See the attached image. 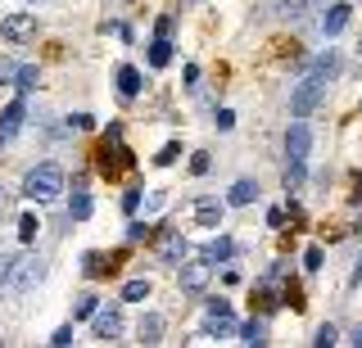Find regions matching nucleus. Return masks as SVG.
Returning a JSON list of instances; mask_svg holds the SVG:
<instances>
[{
    "label": "nucleus",
    "instance_id": "nucleus-1",
    "mask_svg": "<svg viewBox=\"0 0 362 348\" xmlns=\"http://www.w3.org/2000/svg\"><path fill=\"white\" fill-rule=\"evenodd\" d=\"M335 68H340V59H335V55H331V50L312 59L308 77H303V82H299V86H294V91H290V113H294V118H308V113H312V109H317V104H321V95H326V82H331V77H335Z\"/></svg>",
    "mask_w": 362,
    "mask_h": 348
},
{
    "label": "nucleus",
    "instance_id": "nucleus-2",
    "mask_svg": "<svg viewBox=\"0 0 362 348\" xmlns=\"http://www.w3.org/2000/svg\"><path fill=\"white\" fill-rule=\"evenodd\" d=\"M23 195L32 204H50V199L64 195V168L59 163H36L32 172L23 177Z\"/></svg>",
    "mask_w": 362,
    "mask_h": 348
},
{
    "label": "nucleus",
    "instance_id": "nucleus-3",
    "mask_svg": "<svg viewBox=\"0 0 362 348\" xmlns=\"http://www.w3.org/2000/svg\"><path fill=\"white\" fill-rule=\"evenodd\" d=\"M308 150H312L308 122H290V131H285V159H290L294 168H308Z\"/></svg>",
    "mask_w": 362,
    "mask_h": 348
},
{
    "label": "nucleus",
    "instance_id": "nucleus-4",
    "mask_svg": "<svg viewBox=\"0 0 362 348\" xmlns=\"http://www.w3.org/2000/svg\"><path fill=\"white\" fill-rule=\"evenodd\" d=\"M0 36H9V41H32V36H36V14H9V18H0Z\"/></svg>",
    "mask_w": 362,
    "mask_h": 348
},
{
    "label": "nucleus",
    "instance_id": "nucleus-5",
    "mask_svg": "<svg viewBox=\"0 0 362 348\" xmlns=\"http://www.w3.org/2000/svg\"><path fill=\"white\" fill-rule=\"evenodd\" d=\"M204 326L213 335H231L236 331V317H231V303H222V298H213V303L204 307Z\"/></svg>",
    "mask_w": 362,
    "mask_h": 348
},
{
    "label": "nucleus",
    "instance_id": "nucleus-6",
    "mask_svg": "<svg viewBox=\"0 0 362 348\" xmlns=\"http://www.w3.org/2000/svg\"><path fill=\"white\" fill-rule=\"evenodd\" d=\"M23 113H27L23 95H18V100H9V104H5V113H0V145H9V140L18 136V127H23Z\"/></svg>",
    "mask_w": 362,
    "mask_h": 348
},
{
    "label": "nucleus",
    "instance_id": "nucleus-7",
    "mask_svg": "<svg viewBox=\"0 0 362 348\" xmlns=\"http://www.w3.org/2000/svg\"><path fill=\"white\" fill-rule=\"evenodd\" d=\"M208 276H213V267L199 258V263H186V267H177V280H181V289H190V294H199V289L208 285Z\"/></svg>",
    "mask_w": 362,
    "mask_h": 348
},
{
    "label": "nucleus",
    "instance_id": "nucleus-8",
    "mask_svg": "<svg viewBox=\"0 0 362 348\" xmlns=\"http://www.w3.org/2000/svg\"><path fill=\"white\" fill-rule=\"evenodd\" d=\"M95 335H100V340H118L122 335V312L118 307H95Z\"/></svg>",
    "mask_w": 362,
    "mask_h": 348
},
{
    "label": "nucleus",
    "instance_id": "nucleus-9",
    "mask_svg": "<svg viewBox=\"0 0 362 348\" xmlns=\"http://www.w3.org/2000/svg\"><path fill=\"white\" fill-rule=\"evenodd\" d=\"M349 14H354L349 5H331L326 14H321V32H326V36H340V32L349 27Z\"/></svg>",
    "mask_w": 362,
    "mask_h": 348
},
{
    "label": "nucleus",
    "instance_id": "nucleus-10",
    "mask_svg": "<svg viewBox=\"0 0 362 348\" xmlns=\"http://www.w3.org/2000/svg\"><path fill=\"white\" fill-rule=\"evenodd\" d=\"M222 204H217V199H195V222L199 226H222Z\"/></svg>",
    "mask_w": 362,
    "mask_h": 348
},
{
    "label": "nucleus",
    "instance_id": "nucleus-11",
    "mask_svg": "<svg viewBox=\"0 0 362 348\" xmlns=\"http://www.w3.org/2000/svg\"><path fill=\"white\" fill-rule=\"evenodd\" d=\"M199 258H204V263H208V267H213V263H226V258H231V240H226V235H217V240H208V245H204V249H199Z\"/></svg>",
    "mask_w": 362,
    "mask_h": 348
},
{
    "label": "nucleus",
    "instance_id": "nucleus-12",
    "mask_svg": "<svg viewBox=\"0 0 362 348\" xmlns=\"http://www.w3.org/2000/svg\"><path fill=\"white\" fill-rule=\"evenodd\" d=\"M36 280H41V258H23V263H18V272H14V285L27 289V285H36Z\"/></svg>",
    "mask_w": 362,
    "mask_h": 348
},
{
    "label": "nucleus",
    "instance_id": "nucleus-13",
    "mask_svg": "<svg viewBox=\"0 0 362 348\" xmlns=\"http://www.w3.org/2000/svg\"><path fill=\"white\" fill-rule=\"evenodd\" d=\"M254 199H259V186H254V181H236L231 195H226V204H231V208H245V204H254Z\"/></svg>",
    "mask_w": 362,
    "mask_h": 348
},
{
    "label": "nucleus",
    "instance_id": "nucleus-14",
    "mask_svg": "<svg viewBox=\"0 0 362 348\" xmlns=\"http://www.w3.org/2000/svg\"><path fill=\"white\" fill-rule=\"evenodd\" d=\"M159 254H164V263H181V258H186V240H181V231L159 240Z\"/></svg>",
    "mask_w": 362,
    "mask_h": 348
},
{
    "label": "nucleus",
    "instance_id": "nucleus-15",
    "mask_svg": "<svg viewBox=\"0 0 362 348\" xmlns=\"http://www.w3.org/2000/svg\"><path fill=\"white\" fill-rule=\"evenodd\" d=\"M118 91L127 95V100H131V95H140V68L122 64V68H118Z\"/></svg>",
    "mask_w": 362,
    "mask_h": 348
},
{
    "label": "nucleus",
    "instance_id": "nucleus-16",
    "mask_svg": "<svg viewBox=\"0 0 362 348\" xmlns=\"http://www.w3.org/2000/svg\"><path fill=\"white\" fill-rule=\"evenodd\" d=\"M164 340V317H140V344H159Z\"/></svg>",
    "mask_w": 362,
    "mask_h": 348
},
{
    "label": "nucleus",
    "instance_id": "nucleus-17",
    "mask_svg": "<svg viewBox=\"0 0 362 348\" xmlns=\"http://www.w3.org/2000/svg\"><path fill=\"white\" fill-rule=\"evenodd\" d=\"M68 212H73V222H87V217H91V195H87V186H78V190H73Z\"/></svg>",
    "mask_w": 362,
    "mask_h": 348
},
{
    "label": "nucleus",
    "instance_id": "nucleus-18",
    "mask_svg": "<svg viewBox=\"0 0 362 348\" xmlns=\"http://www.w3.org/2000/svg\"><path fill=\"white\" fill-rule=\"evenodd\" d=\"M240 344L263 348V344H268V326H263V321H245V326H240Z\"/></svg>",
    "mask_w": 362,
    "mask_h": 348
},
{
    "label": "nucleus",
    "instance_id": "nucleus-19",
    "mask_svg": "<svg viewBox=\"0 0 362 348\" xmlns=\"http://www.w3.org/2000/svg\"><path fill=\"white\" fill-rule=\"evenodd\" d=\"M150 64H154V68H168V64H173V41L159 36V41L150 45Z\"/></svg>",
    "mask_w": 362,
    "mask_h": 348
},
{
    "label": "nucleus",
    "instance_id": "nucleus-20",
    "mask_svg": "<svg viewBox=\"0 0 362 348\" xmlns=\"http://www.w3.org/2000/svg\"><path fill=\"white\" fill-rule=\"evenodd\" d=\"M140 298H150V280H127L122 285V303H140Z\"/></svg>",
    "mask_w": 362,
    "mask_h": 348
},
{
    "label": "nucleus",
    "instance_id": "nucleus-21",
    "mask_svg": "<svg viewBox=\"0 0 362 348\" xmlns=\"http://www.w3.org/2000/svg\"><path fill=\"white\" fill-rule=\"evenodd\" d=\"M14 86H18V91H32V86H36V64H23V68H14Z\"/></svg>",
    "mask_w": 362,
    "mask_h": 348
},
{
    "label": "nucleus",
    "instance_id": "nucleus-22",
    "mask_svg": "<svg viewBox=\"0 0 362 348\" xmlns=\"http://www.w3.org/2000/svg\"><path fill=\"white\" fill-rule=\"evenodd\" d=\"M285 190H290V195H299V190H303V168L285 163Z\"/></svg>",
    "mask_w": 362,
    "mask_h": 348
},
{
    "label": "nucleus",
    "instance_id": "nucleus-23",
    "mask_svg": "<svg viewBox=\"0 0 362 348\" xmlns=\"http://www.w3.org/2000/svg\"><path fill=\"white\" fill-rule=\"evenodd\" d=\"M177 154H181V145H177V140H168L164 150L154 154V163H159V168H168V163H177Z\"/></svg>",
    "mask_w": 362,
    "mask_h": 348
},
{
    "label": "nucleus",
    "instance_id": "nucleus-24",
    "mask_svg": "<svg viewBox=\"0 0 362 348\" xmlns=\"http://www.w3.org/2000/svg\"><path fill=\"white\" fill-rule=\"evenodd\" d=\"M36 231H41V222H36L32 212H27V217L18 222V235H23V240H36Z\"/></svg>",
    "mask_w": 362,
    "mask_h": 348
},
{
    "label": "nucleus",
    "instance_id": "nucleus-25",
    "mask_svg": "<svg viewBox=\"0 0 362 348\" xmlns=\"http://www.w3.org/2000/svg\"><path fill=\"white\" fill-rule=\"evenodd\" d=\"M14 267H18L14 254H0V285H5V280H14Z\"/></svg>",
    "mask_w": 362,
    "mask_h": 348
},
{
    "label": "nucleus",
    "instance_id": "nucleus-26",
    "mask_svg": "<svg viewBox=\"0 0 362 348\" xmlns=\"http://www.w3.org/2000/svg\"><path fill=\"white\" fill-rule=\"evenodd\" d=\"M82 263H87V276H104V272H109L100 254H87V258H82Z\"/></svg>",
    "mask_w": 362,
    "mask_h": 348
},
{
    "label": "nucleus",
    "instance_id": "nucleus-27",
    "mask_svg": "<svg viewBox=\"0 0 362 348\" xmlns=\"http://www.w3.org/2000/svg\"><path fill=\"white\" fill-rule=\"evenodd\" d=\"M95 307H100V298H82V303H78V321H91Z\"/></svg>",
    "mask_w": 362,
    "mask_h": 348
},
{
    "label": "nucleus",
    "instance_id": "nucleus-28",
    "mask_svg": "<svg viewBox=\"0 0 362 348\" xmlns=\"http://www.w3.org/2000/svg\"><path fill=\"white\" fill-rule=\"evenodd\" d=\"M173 32H177V18L164 14V18H159V36H164V41H173Z\"/></svg>",
    "mask_w": 362,
    "mask_h": 348
},
{
    "label": "nucleus",
    "instance_id": "nucleus-29",
    "mask_svg": "<svg viewBox=\"0 0 362 348\" xmlns=\"http://www.w3.org/2000/svg\"><path fill=\"white\" fill-rule=\"evenodd\" d=\"M312 344H317V348H331V344H335V326H321V331H317V340H312Z\"/></svg>",
    "mask_w": 362,
    "mask_h": 348
},
{
    "label": "nucleus",
    "instance_id": "nucleus-30",
    "mask_svg": "<svg viewBox=\"0 0 362 348\" xmlns=\"http://www.w3.org/2000/svg\"><path fill=\"white\" fill-rule=\"evenodd\" d=\"M55 348H68L73 344V326H59V331H55V340H50Z\"/></svg>",
    "mask_w": 362,
    "mask_h": 348
},
{
    "label": "nucleus",
    "instance_id": "nucleus-31",
    "mask_svg": "<svg viewBox=\"0 0 362 348\" xmlns=\"http://www.w3.org/2000/svg\"><path fill=\"white\" fill-rule=\"evenodd\" d=\"M236 127V113L231 109H217V131H231Z\"/></svg>",
    "mask_w": 362,
    "mask_h": 348
},
{
    "label": "nucleus",
    "instance_id": "nucleus-32",
    "mask_svg": "<svg viewBox=\"0 0 362 348\" xmlns=\"http://www.w3.org/2000/svg\"><path fill=\"white\" fill-rule=\"evenodd\" d=\"M303 267H308V272H317V267H321V249H317V245L303 254Z\"/></svg>",
    "mask_w": 362,
    "mask_h": 348
},
{
    "label": "nucleus",
    "instance_id": "nucleus-33",
    "mask_svg": "<svg viewBox=\"0 0 362 348\" xmlns=\"http://www.w3.org/2000/svg\"><path fill=\"white\" fill-rule=\"evenodd\" d=\"M190 172H195V177H204V172H208V154H195V159H190Z\"/></svg>",
    "mask_w": 362,
    "mask_h": 348
},
{
    "label": "nucleus",
    "instance_id": "nucleus-34",
    "mask_svg": "<svg viewBox=\"0 0 362 348\" xmlns=\"http://www.w3.org/2000/svg\"><path fill=\"white\" fill-rule=\"evenodd\" d=\"M145 235H150L145 222H131V226H127V240H145Z\"/></svg>",
    "mask_w": 362,
    "mask_h": 348
},
{
    "label": "nucleus",
    "instance_id": "nucleus-35",
    "mask_svg": "<svg viewBox=\"0 0 362 348\" xmlns=\"http://www.w3.org/2000/svg\"><path fill=\"white\" fill-rule=\"evenodd\" d=\"M122 208L136 212V208H140V190H127V195H122Z\"/></svg>",
    "mask_w": 362,
    "mask_h": 348
},
{
    "label": "nucleus",
    "instance_id": "nucleus-36",
    "mask_svg": "<svg viewBox=\"0 0 362 348\" xmlns=\"http://www.w3.org/2000/svg\"><path fill=\"white\" fill-rule=\"evenodd\" d=\"M73 127H78V131H91L95 118H91V113H78V118H73Z\"/></svg>",
    "mask_w": 362,
    "mask_h": 348
},
{
    "label": "nucleus",
    "instance_id": "nucleus-37",
    "mask_svg": "<svg viewBox=\"0 0 362 348\" xmlns=\"http://www.w3.org/2000/svg\"><path fill=\"white\" fill-rule=\"evenodd\" d=\"M268 226H285V208H272L268 212Z\"/></svg>",
    "mask_w": 362,
    "mask_h": 348
},
{
    "label": "nucleus",
    "instance_id": "nucleus-38",
    "mask_svg": "<svg viewBox=\"0 0 362 348\" xmlns=\"http://www.w3.org/2000/svg\"><path fill=\"white\" fill-rule=\"evenodd\" d=\"M354 199H362V177H358V186H354Z\"/></svg>",
    "mask_w": 362,
    "mask_h": 348
},
{
    "label": "nucleus",
    "instance_id": "nucleus-39",
    "mask_svg": "<svg viewBox=\"0 0 362 348\" xmlns=\"http://www.w3.org/2000/svg\"><path fill=\"white\" fill-rule=\"evenodd\" d=\"M354 344H358V348H362V326H358V331H354Z\"/></svg>",
    "mask_w": 362,
    "mask_h": 348
},
{
    "label": "nucleus",
    "instance_id": "nucleus-40",
    "mask_svg": "<svg viewBox=\"0 0 362 348\" xmlns=\"http://www.w3.org/2000/svg\"><path fill=\"white\" fill-rule=\"evenodd\" d=\"M0 208H5V195H0Z\"/></svg>",
    "mask_w": 362,
    "mask_h": 348
},
{
    "label": "nucleus",
    "instance_id": "nucleus-41",
    "mask_svg": "<svg viewBox=\"0 0 362 348\" xmlns=\"http://www.w3.org/2000/svg\"><path fill=\"white\" fill-rule=\"evenodd\" d=\"M358 50H362V45H358Z\"/></svg>",
    "mask_w": 362,
    "mask_h": 348
}]
</instances>
